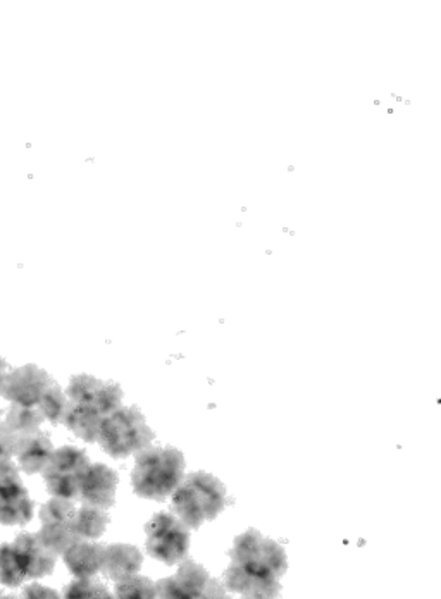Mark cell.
<instances>
[{
  "mask_svg": "<svg viewBox=\"0 0 441 599\" xmlns=\"http://www.w3.org/2000/svg\"><path fill=\"white\" fill-rule=\"evenodd\" d=\"M231 565L224 572V586L243 599H280V579L288 569L281 544L250 529L235 539Z\"/></svg>",
  "mask_w": 441,
  "mask_h": 599,
  "instance_id": "6da1fadb",
  "label": "cell"
},
{
  "mask_svg": "<svg viewBox=\"0 0 441 599\" xmlns=\"http://www.w3.org/2000/svg\"><path fill=\"white\" fill-rule=\"evenodd\" d=\"M185 474V457L176 448L147 446L137 453L131 474L133 489L147 500L164 501L173 496Z\"/></svg>",
  "mask_w": 441,
  "mask_h": 599,
  "instance_id": "7a4b0ae2",
  "label": "cell"
},
{
  "mask_svg": "<svg viewBox=\"0 0 441 599\" xmlns=\"http://www.w3.org/2000/svg\"><path fill=\"white\" fill-rule=\"evenodd\" d=\"M226 507V488L216 477L195 472L183 477L173 493V510L188 529L197 531L200 525L214 520Z\"/></svg>",
  "mask_w": 441,
  "mask_h": 599,
  "instance_id": "3957f363",
  "label": "cell"
},
{
  "mask_svg": "<svg viewBox=\"0 0 441 599\" xmlns=\"http://www.w3.org/2000/svg\"><path fill=\"white\" fill-rule=\"evenodd\" d=\"M154 438L156 434L138 408L121 407L102 420L97 441L107 455L121 460L145 450Z\"/></svg>",
  "mask_w": 441,
  "mask_h": 599,
  "instance_id": "277c9868",
  "label": "cell"
},
{
  "mask_svg": "<svg viewBox=\"0 0 441 599\" xmlns=\"http://www.w3.org/2000/svg\"><path fill=\"white\" fill-rule=\"evenodd\" d=\"M147 532V553L166 565L183 562L190 548V529L171 513H157L149 524Z\"/></svg>",
  "mask_w": 441,
  "mask_h": 599,
  "instance_id": "5b68a950",
  "label": "cell"
},
{
  "mask_svg": "<svg viewBox=\"0 0 441 599\" xmlns=\"http://www.w3.org/2000/svg\"><path fill=\"white\" fill-rule=\"evenodd\" d=\"M88 465L90 460L87 453L78 450L75 446H63L59 450H54L49 464L42 470L50 495L63 500H78L81 477L88 469Z\"/></svg>",
  "mask_w": 441,
  "mask_h": 599,
  "instance_id": "8992f818",
  "label": "cell"
},
{
  "mask_svg": "<svg viewBox=\"0 0 441 599\" xmlns=\"http://www.w3.org/2000/svg\"><path fill=\"white\" fill-rule=\"evenodd\" d=\"M75 515V503L63 498H52L40 510L42 529L37 532L38 539L56 556H63L80 541L75 531Z\"/></svg>",
  "mask_w": 441,
  "mask_h": 599,
  "instance_id": "52a82bcc",
  "label": "cell"
},
{
  "mask_svg": "<svg viewBox=\"0 0 441 599\" xmlns=\"http://www.w3.org/2000/svg\"><path fill=\"white\" fill-rule=\"evenodd\" d=\"M54 384V379L37 365H25L21 369L9 372L0 386V396L25 407H38L45 391Z\"/></svg>",
  "mask_w": 441,
  "mask_h": 599,
  "instance_id": "ba28073f",
  "label": "cell"
},
{
  "mask_svg": "<svg viewBox=\"0 0 441 599\" xmlns=\"http://www.w3.org/2000/svg\"><path fill=\"white\" fill-rule=\"evenodd\" d=\"M66 400L69 403L92 405L99 410L100 414L107 417L121 408L123 391L118 384L99 381L92 376H75L69 383Z\"/></svg>",
  "mask_w": 441,
  "mask_h": 599,
  "instance_id": "9c48e42d",
  "label": "cell"
},
{
  "mask_svg": "<svg viewBox=\"0 0 441 599\" xmlns=\"http://www.w3.org/2000/svg\"><path fill=\"white\" fill-rule=\"evenodd\" d=\"M209 579L211 575L202 565L183 560L178 574L156 582L157 599H199Z\"/></svg>",
  "mask_w": 441,
  "mask_h": 599,
  "instance_id": "30bf717a",
  "label": "cell"
},
{
  "mask_svg": "<svg viewBox=\"0 0 441 599\" xmlns=\"http://www.w3.org/2000/svg\"><path fill=\"white\" fill-rule=\"evenodd\" d=\"M13 550L26 579H42L54 572L57 556L45 548L37 534L21 532L14 539Z\"/></svg>",
  "mask_w": 441,
  "mask_h": 599,
  "instance_id": "8fae6325",
  "label": "cell"
},
{
  "mask_svg": "<svg viewBox=\"0 0 441 599\" xmlns=\"http://www.w3.org/2000/svg\"><path fill=\"white\" fill-rule=\"evenodd\" d=\"M116 488H118V474L114 470L104 464H90L81 477L78 498L85 505H94L107 510L114 507L116 503Z\"/></svg>",
  "mask_w": 441,
  "mask_h": 599,
  "instance_id": "7c38bea8",
  "label": "cell"
},
{
  "mask_svg": "<svg viewBox=\"0 0 441 599\" xmlns=\"http://www.w3.org/2000/svg\"><path fill=\"white\" fill-rule=\"evenodd\" d=\"M52 453H54V446L49 434L44 431L38 429L35 433L18 436L16 457H18L19 470H23L28 476L40 474L45 469V465L49 464Z\"/></svg>",
  "mask_w": 441,
  "mask_h": 599,
  "instance_id": "4fadbf2b",
  "label": "cell"
},
{
  "mask_svg": "<svg viewBox=\"0 0 441 599\" xmlns=\"http://www.w3.org/2000/svg\"><path fill=\"white\" fill-rule=\"evenodd\" d=\"M143 555L131 544H111L104 550L100 572L114 582L125 581L138 575L142 569Z\"/></svg>",
  "mask_w": 441,
  "mask_h": 599,
  "instance_id": "5bb4252c",
  "label": "cell"
},
{
  "mask_svg": "<svg viewBox=\"0 0 441 599\" xmlns=\"http://www.w3.org/2000/svg\"><path fill=\"white\" fill-rule=\"evenodd\" d=\"M104 550V544L78 541L64 553V563L76 579H94L102 569Z\"/></svg>",
  "mask_w": 441,
  "mask_h": 599,
  "instance_id": "9a60e30c",
  "label": "cell"
},
{
  "mask_svg": "<svg viewBox=\"0 0 441 599\" xmlns=\"http://www.w3.org/2000/svg\"><path fill=\"white\" fill-rule=\"evenodd\" d=\"M106 419L100 414L99 410L90 405H78V403H69L66 400V410H64L63 422L64 426L68 427L69 431L78 436V438L87 441V443H95L99 436L100 424Z\"/></svg>",
  "mask_w": 441,
  "mask_h": 599,
  "instance_id": "2e32d148",
  "label": "cell"
},
{
  "mask_svg": "<svg viewBox=\"0 0 441 599\" xmlns=\"http://www.w3.org/2000/svg\"><path fill=\"white\" fill-rule=\"evenodd\" d=\"M33 512H35V503L30 500L26 488L0 500V524L2 525H26L33 519Z\"/></svg>",
  "mask_w": 441,
  "mask_h": 599,
  "instance_id": "e0dca14e",
  "label": "cell"
},
{
  "mask_svg": "<svg viewBox=\"0 0 441 599\" xmlns=\"http://www.w3.org/2000/svg\"><path fill=\"white\" fill-rule=\"evenodd\" d=\"M109 517L106 510L94 507V505H85L80 510H76L75 531L80 541H92L99 539L106 532Z\"/></svg>",
  "mask_w": 441,
  "mask_h": 599,
  "instance_id": "ac0fdd59",
  "label": "cell"
},
{
  "mask_svg": "<svg viewBox=\"0 0 441 599\" xmlns=\"http://www.w3.org/2000/svg\"><path fill=\"white\" fill-rule=\"evenodd\" d=\"M44 420V414L38 410V407H25L13 403L7 410L6 426L18 436H23L38 431Z\"/></svg>",
  "mask_w": 441,
  "mask_h": 599,
  "instance_id": "d6986e66",
  "label": "cell"
},
{
  "mask_svg": "<svg viewBox=\"0 0 441 599\" xmlns=\"http://www.w3.org/2000/svg\"><path fill=\"white\" fill-rule=\"evenodd\" d=\"M114 599H157L156 584L142 575H133L130 579L116 582Z\"/></svg>",
  "mask_w": 441,
  "mask_h": 599,
  "instance_id": "ffe728a7",
  "label": "cell"
},
{
  "mask_svg": "<svg viewBox=\"0 0 441 599\" xmlns=\"http://www.w3.org/2000/svg\"><path fill=\"white\" fill-rule=\"evenodd\" d=\"M26 581L23 570L19 567L16 555H14L13 544H0V584L6 587H19Z\"/></svg>",
  "mask_w": 441,
  "mask_h": 599,
  "instance_id": "44dd1931",
  "label": "cell"
},
{
  "mask_svg": "<svg viewBox=\"0 0 441 599\" xmlns=\"http://www.w3.org/2000/svg\"><path fill=\"white\" fill-rule=\"evenodd\" d=\"M38 410L44 414L45 420H49L54 426L61 424L66 410V395L59 388V384L54 383L45 391L44 398L38 403Z\"/></svg>",
  "mask_w": 441,
  "mask_h": 599,
  "instance_id": "7402d4cb",
  "label": "cell"
},
{
  "mask_svg": "<svg viewBox=\"0 0 441 599\" xmlns=\"http://www.w3.org/2000/svg\"><path fill=\"white\" fill-rule=\"evenodd\" d=\"M23 488L25 484L19 476V467H16L11 460L0 462V500L18 493Z\"/></svg>",
  "mask_w": 441,
  "mask_h": 599,
  "instance_id": "603a6c76",
  "label": "cell"
},
{
  "mask_svg": "<svg viewBox=\"0 0 441 599\" xmlns=\"http://www.w3.org/2000/svg\"><path fill=\"white\" fill-rule=\"evenodd\" d=\"M16 448H18V434L13 433L6 426V422L0 424V462L16 457Z\"/></svg>",
  "mask_w": 441,
  "mask_h": 599,
  "instance_id": "cb8c5ba5",
  "label": "cell"
},
{
  "mask_svg": "<svg viewBox=\"0 0 441 599\" xmlns=\"http://www.w3.org/2000/svg\"><path fill=\"white\" fill-rule=\"evenodd\" d=\"M19 599H61V596L54 589L40 586V584L35 582V584H30V586H26L23 589V593H21Z\"/></svg>",
  "mask_w": 441,
  "mask_h": 599,
  "instance_id": "d4e9b609",
  "label": "cell"
},
{
  "mask_svg": "<svg viewBox=\"0 0 441 599\" xmlns=\"http://www.w3.org/2000/svg\"><path fill=\"white\" fill-rule=\"evenodd\" d=\"M199 599H231L230 594L226 593V587L218 579H209L204 591Z\"/></svg>",
  "mask_w": 441,
  "mask_h": 599,
  "instance_id": "484cf974",
  "label": "cell"
},
{
  "mask_svg": "<svg viewBox=\"0 0 441 599\" xmlns=\"http://www.w3.org/2000/svg\"><path fill=\"white\" fill-rule=\"evenodd\" d=\"M7 374V364L4 360L0 359V386L4 383V377Z\"/></svg>",
  "mask_w": 441,
  "mask_h": 599,
  "instance_id": "4316f807",
  "label": "cell"
},
{
  "mask_svg": "<svg viewBox=\"0 0 441 599\" xmlns=\"http://www.w3.org/2000/svg\"><path fill=\"white\" fill-rule=\"evenodd\" d=\"M2 599H19L18 596H16V594H4V596H2Z\"/></svg>",
  "mask_w": 441,
  "mask_h": 599,
  "instance_id": "83f0119b",
  "label": "cell"
},
{
  "mask_svg": "<svg viewBox=\"0 0 441 599\" xmlns=\"http://www.w3.org/2000/svg\"><path fill=\"white\" fill-rule=\"evenodd\" d=\"M2 414H4V410H2V408H0V417H2Z\"/></svg>",
  "mask_w": 441,
  "mask_h": 599,
  "instance_id": "f1b7e54d",
  "label": "cell"
},
{
  "mask_svg": "<svg viewBox=\"0 0 441 599\" xmlns=\"http://www.w3.org/2000/svg\"><path fill=\"white\" fill-rule=\"evenodd\" d=\"M2 596H4V593H2V591H0V599H2Z\"/></svg>",
  "mask_w": 441,
  "mask_h": 599,
  "instance_id": "f546056e",
  "label": "cell"
}]
</instances>
